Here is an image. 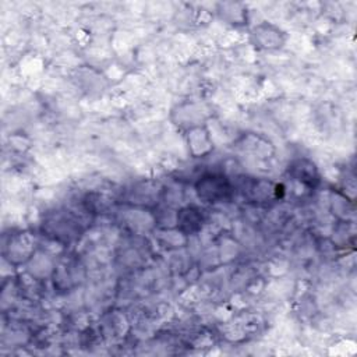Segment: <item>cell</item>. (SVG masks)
<instances>
[{
  "label": "cell",
  "mask_w": 357,
  "mask_h": 357,
  "mask_svg": "<svg viewBox=\"0 0 357 357\" xmlns=\"http://www.w3.org/2000/svg\"><path fill=\"white\" fill-rule=\"evenodd\" d=\"M230 184L223 176L209 174L202 177L198 184L199 197L208 199L209 202H218L226 199L230 195Z\"/></svg>",
  "instance_id": "1"
}]
</instances>
